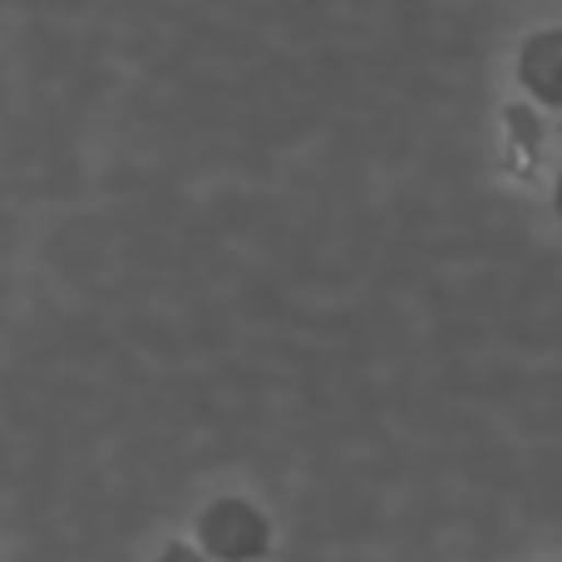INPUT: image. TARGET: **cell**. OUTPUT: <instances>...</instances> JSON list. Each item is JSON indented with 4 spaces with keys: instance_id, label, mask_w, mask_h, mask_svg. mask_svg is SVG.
<instances>
[]
</instances>
